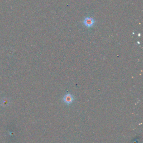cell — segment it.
<instances>
[{"instance_id":"obj_1","label":"cell","mask_w":143,"mask_h":143,"mask_svg":"<svg viewBox=\"0 0 143 143\" xmlns=\"http://www.w3.org/2000/svg\"><path fill=\"white\" fill-rule=\"evenodd\" d=\"M83 24L87 28H91L93 26L95 23L94 18L91 17H86L83 20Z\"/></svg>"},{"instance_id":"obj_2","label":"cell","mask_w":143,"mask_h":143,"mask_svg":"<svg viewBox=\"0 0 143 143\" xmlns=\"http://www.w3.org/2000/svg\"><path fill=\"white\" fill-rule=\"evenodd\" d=\"M74 101V97L72 94L70 93H67L65 94L63 98V101L67 105H70Z\"/></svg>"}]
</instances>
